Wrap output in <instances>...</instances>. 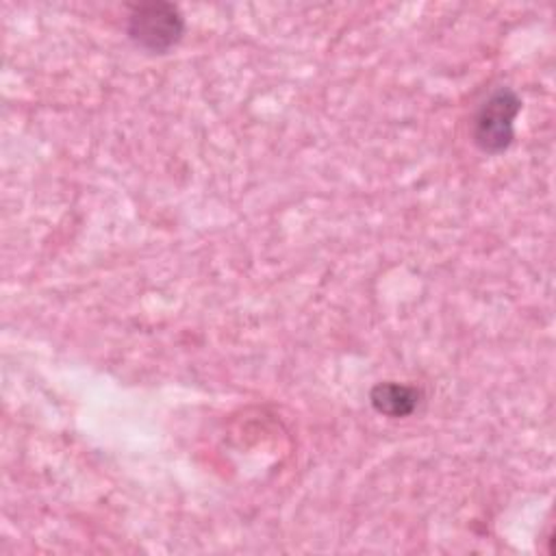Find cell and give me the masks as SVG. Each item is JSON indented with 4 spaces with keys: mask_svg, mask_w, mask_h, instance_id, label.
<instances>
[{
    "mask_svg": "<svg viewBox=\"0 0 556 556\" xmlns=\"http://www.w3.org/2000/svg\"><path fill=\"white\" fill-rule=\"evenodd\" d=\"M126 33L137 48L152 54H163L180 41L185 20L180 9L172 2H139L128 11Z\"/></svg>",
    "mask_w": 556,
    "mask_h": 556,
    "instance_id": "obj_1",
    "label": "cell"
},
{
    "mask_svg": "<svg viewBox=\"0 0 556 556\" xmlns=\"http://www.w3.org/2000/svg\"><path fill=\"white\" fill-rule=\"evenodd\" d=\"M521 111L519 96L508 89H495L476 111L471 124L473 143L486 154L504 152L515 137V117Z\"/></svg>",
    "mask_w": 556,
    "mask_h": 556,
    "instance_id": "obj_2",
    "label": "cell"
},
{
    "mask_svg": "<svg viewBox=\"0 0 556 556\" xmlns=\"http://www.w3.org/2000/svg\"><path fill=\"white\" fill-rule=\"evenodd\" d=\"M421 400V391L410 384L400 382H378L369 391V402L376 413L387 417H406L410 415Z\"/></svg>",
    "mask_w": 556,
    "mask_h": 556,
    "instance_id": "obj_3",
    "label": "cell"
}]
</instances>
